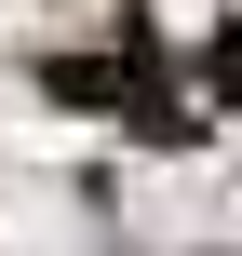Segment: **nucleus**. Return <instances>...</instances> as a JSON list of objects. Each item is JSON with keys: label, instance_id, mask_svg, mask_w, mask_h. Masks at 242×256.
I'll return each mask as SVG.
<instances>
[{"label": "nucleus", "instance_id": "nucleus-1", "mask_svg": "<svg viewBox=\"0 0 242 256\" xmlns=\"http://www.w3.org/2000/svg\"><path fill=\"white\" fill-rule=\"evenodd\" d=\"M216 94H242V27H216Z\"/></svg>", "mask_w": 242, "mask_h": 256}]
</instances>
